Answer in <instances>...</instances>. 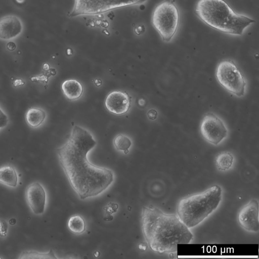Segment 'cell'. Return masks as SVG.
Instances as JSON below:
<instances>
[{"label":"cell","mask_w":259,"mask_h":259,"mask_svg":"<svg viewBox=\"0 0 259 259\" xmlns=\"http://www.w3.org/2000/svg\"><path fill=\"white\" fill-rule=\"evenodd\" d=\"M132 103L131 97L125 91H113L105 100L106 109L111 113L122 115L129 110Z\"/></svg>","instance_id":"obj_11"},{"label":"cell","mask_w":259,"mask_h":259,"mask_svg":"<svg viewBox=\"0 0 259 259\" xmlns=\"http://www.w3.org/2000/svg\"><path fill=\"white\" fill-rule=\"evenodd\" d=\"M61 89L64 95L69 100L78 99L83 92L82 84L74 79L65 80L61 85Z\"/></svg>","instance_id":"obj_13"},{"label":"cell","mask_w":259,"mask_h":259,"mask_svg":"<svg viewBox=\"0 0 259 259\" xmlns=\"http://www.w3.org/2000/svg\"><path fill=\"white\" fill-rule=\"evenodd\" d=\"M157 112L156 110L152 109L148 112V116L151 120H154L157 117Z\"/></svg>","instance_id":"obj_22"},{"label":"cell","mask_w":259,"mask_h":259,"mask_svg":"<svg viewBox=\"0 0 259 259\" xmlns=\"http://www.w3.org/2000/svg\"><path fill=\"white\" fill-rule=\"evenodd\" d=\"M67 226L69 230L75 234H81L86 230L85 221L78 214L71 216L68 221Z\"/></svg>","instance_id":"obj_16"},{"label":"cell","mask_w":259,"mask_h":259,"mask_svg":"<svg viewBox=\"0 0 259 259\" xmlns=\"http://www.w3.org/2000/svg\"><path fill=\"white\" fill-rule=\"evenodd\" d=\"M258 201L252 199L240 210L238 222L245 230L252 232L258 231Z\"/></svg>","instance_id":"obj_10"},{"label":"cell","mask_w":259,"mask_h":259,"mask_svg":"<svg viewBox=\"0 0 259 259\" xmlns=\"http://www.w3.org/2000/svg\"><path fill=\"white\" fill-rule=\"evenodd\" d=\"M9 122V118L6 113L0 107V128L6 127Z\"/></svg>","instance_id":"obj_20"},{"label":"cell","mask_w":259,"mask_h":259,"mask_svg":"<svg viewBox=\"0 0 259 259\" xmlns=\"http://www.w3.org/2000/svg\"><path fill=\"white\" fill-rule=\"evenodd\" d=\"M18 258H44V259H57L55 253L52 249L47 252H40L36 250H29L23 251Z\"/></svg>","instance_id":"obj_18"},{"label":"cell","mask_w":259,"mask_h":259,"mask_svg":"<svg viewBox=\"0 0 259 259\" xmlns=\"http://www.w3.org/2000/svg\"><path fill=\"white\" fill-rule=\"evenodd\" d=\"M179 19V10L174 2L165 0L154 9L151 21L163 40L169 42L178 30Z\"/></svg>","instance_id":"obj_5"},{"label":"cell","mask_w":259,"mask_h":259,"mask_svg":"<svg viewBox=\"0 0 259 259\" xmlns=\"http://www.w3.org/2000/svg\"><path fill=\"white\" fill-rule=\"evenodd\" d=\"M200 133L208 143L218 145L226 139L229 134L224 121L217 114L209 112L203 117L200 126Z\"/></svg>","instance_id":"obj_8"},{"label":"cell","mask_w":259,"mask_h":259,"mask_svg":"<svg viewBox=\"0 0 259 259\" xmlns=\"http://www.w3.org/2000/svg\"><path fill=\"white\" fill-rule=\"evenodd\" d=\"M7 48H8V50H9L10 51H13L16 48V45L13 42H9L7 44Z\"/></svg>","instance_id":"obj_23"},{"label":"cell","mask_w":259,"mask_h":259,"mask_svg":"<svg viewBox=\"0 0 259 259\" xmlns=\"http://www.w3.org/2000/svg\"><path fill=\"white\" fill-rule=\"evenodd\" d=\"M23 29L22 22L16 15H9L0 18V39H14L21 34Z\"/></svg>","instance_id":"obj_12"},{"label":"cell","mask_w":259,"mask_h":259,"mask_svg":"<svg viewBox=\"0 0 259 259\" xmlns=\"http://www.w3.org/2000/svg\"><path fill=\"white\" fill-rule=\"evenodd\" d=\"M96 144L87 130L75 125L65 144L56 149L70 185L81 200L99 195L114 180L110 169L95 165L88 159V152Z\"/></svg>","instance_id":"obj_1"},{"label":"cell","mask_w":259,"mask_h":259,"mask_svg":"<svg viewBox=\"0 0 259 259\" xmlns=\"http://www.w3.org/2000/svg\"><path fill=\"white\" fill-rule=\"evenodd\" d=\"M195 12L209 26L230 34L241 35L245 28L255 22L236 13L224 0H199Z\"/></svg>","instance_id":"obj_3"},{"label":"cell","mask_w":259,"mask_h":259,"mask_svg":"<svg viewBox=\"0 0 259 259\" xmlns=\"http://www.w3.org/2000/svg\"><path fill=\"white\" fill-rule=\"evenodd\" d=\"M8 226L5 220L0 219V236L5 237L7 233Z\"/></svg>","instance_id":"obj_21"},{"label":"cell","mask_w":259,"mask_h":259,"mask_svg":"<svg viewBox=\"0 0 259 259\" xmlns=\"http://www.w3.org/2000/svg\"><path fill=\"white\" fill-rule=\"evenodd\" d=\"M27 203L32 212L35 215H41L45 211L47 195L42 185L38 182L29 184L25 190Z\"/></svg>","instance_id":"obj_9"},{"label":"cell","mask_w":259,"mask_h":259,"mask_svg":"<svg viewBox=\"0 0 259 259\" xmlns=\"http://www.w3.org/2000/svg\"><path fill=\"white\" fill-rule=\"evenodd\" d=\"M114 145L119 151H123L125 154L129 152V148L132 145L131 140L126 136L119 134L114 139Z\"/></svg>","instance_id":"obj_19"},{"label":"cell","mask_w":259,"mask_h":259,"mask_svg":"<svg viewBox=\"0 0 259 259\" xmlns=\"http://www.w3.org/2000/svg\"><path fill=\"white\" fill-rule=\"evenodd\" d=\"M46 117V112L38 107L30 108L27 110L25 115L27 123L32 128H36L41 124Z\"/></svg>","instance_id":"obj_15"},{"label":"cell","mask_w":259,"mask_h":259,"mask_svg":"<svg viewBox=\"0 0 259 259\" xmlns=\"http://www.w3.org/2000/svg\"><path fill=\"white\" fill-rule=\"evenodd\" d=\"M215 77L218 81L226 90L240 98L244 96L247 82L241 70L231 60H224L216 68Z\"/></svg>","instance_id":"obj_6"},{"label":"cell","mask_w":259,"mask_h":259,"mask_svg":"<svg viewBox=\"0 0 259 259\" xmlns=\"http://www.w3.org/2000/svg\"><path fill=\"white\" fill-rule=\"evenodd\" d=\"M141 225L148 245L156 252H176L178 244L189 243L193 238L189 228L178 216L165 214L157 208H143Z\"/></svg>","instance_id":"obj_2"},{"label":"cell","mask_w":259,"mask_h":259,"mask_svg":"<svg viewBox=\"0 0 259 259\" xmlns=\"http://www.w3.org/2000/svg\"><path fill=\"white\" fill-rule=\"evenodd\" d=\"M18 2L20 3V0H16ZM24 0H21V3L24 2Z\"/></svg>","instance_id":"obj_24"},{"label":"cell","mask_w":259,"mask_h":259,"mask_svg":"<svg viewBox=\"0 0 259 259\" xmlns=\"http://www.w3.org/2000/svg\"><path fill=\"white\" fill-rule=\"evenodd\" d=\"M147 0H74L69 17L102 14L124 7L141 5Z\"/></svg>","instance_id":"obj_7"},{"label":"cell","mask_w":259,"mask_h":259,"mask_svg":"<svg viewBox=\"0 0 259 259\" xmlns=\"http://www.w3.org/2000/svg\"><path fill=\"white\" fill-rule=\"evenodd\" d=\"M233 160L234 157L231 153L223 152L218 155L216 157L215 163L219 170L225 171L229 169L231 167Z\"/></svg>","instance_id":"obj_17"},{"label":"cell","mask_w":259,"mask_h":259,"mask_svg":"<svg viewBox=\"0 0 259 259\" xmlns=\"http://www.w3.org/2000/svg\"><path fill=\"white\" fill-rule=\"evenodd\" d=\"M18 178L15 168L9 164L0 167V183L11 188H16Z\"/></svg>","instance_id":"obj_14"},{"label":"cell","mask_w":259,"mask_h":259,"mask_svg":"<svg viewBox=\"0 0 259 259\" xmlns=\"http://www.w3.org/2000/svg\"><path fill=\"white\" fill-rule=\"evenodd\" d=\"M222 197V190L218 185L187 196L178 204V217L189 228L195 227L217 208Z\"/></svg>","instance_id":"obj_4"}]
</instances>
